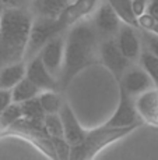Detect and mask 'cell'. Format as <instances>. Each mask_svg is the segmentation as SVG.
<instances>
[{"label":"cell","instance_id":"1","mask_svg":"<svg viewBox=\"0 0 158 160\" xmlns=\"http://www.w3.org/2000/svg\"><path fill=\"white\" fill-rule=\"evenodd\" d=\"M64 61L60 78V89L64 91L80 71L101 63L102 38L92 24L91 17H84L64 31Z\"/></svg>","mask_w":158,"mask_h":160},{"label":"cell","instance_id":"2","mask_svg":"<svg viewBox=\"0 0 158 160\" xmlns=\"http://www.w3.org/2000/svg\"><path fill=\"white\" fill-rule=\"evenodd\" d=\"M34 14L30 8L10 6L0 15V68L25 57Z\"/></svg>","mask_w":158,"mask_h":160},{"label":"cell","instance_id":"3","mask_svg":"<svg viewBox=\"0 0 158 160\" xmlns=\"http://www.w3.org/2000/svg\"><path fill=\"white\" fill-rule=\"evenodd\" d=\"M140 127V124L129 125V127H112L104 124L100 128L87 131L85 138L80 143L72 146L70 160H87L92 159L104 146L115 142L130 134L133 130Z\"/></svg>","mask_w":158,"mask_h":160},{"label":"cell","instance_id":"4","mask_svg":"<svg viewBox=\"0 0 158 160\" xmlns=\"http://www.w3.org/2000/svg\"><path fill=\"white\" fill-rule=\"evenodd\" d=\"M0 135H18L25 138L31 143H34L38 149H41L45 155H48L51 159H57L56 150H55L53 142L51 135L48 134L43 121H34L28 118H20L13 125L0 132Z\"/></svg>","mask_w":158,"mask_h":160},{"label":"cell","instance_id":"5","mask_svg":"<svg viewBox=\"0 0 158 160\" xmlns=\"http://www.w3.org/2000/svg\"><path fill=\"white\" fill-rule=\"evenodd\" d=\"M64 32V28L60 25L59 20H53V18H46V17H34L32 28H31L30 33V41L28 46H27L25 57L24 60L28 61L39 52L42 48L51 41L53 36L59 35V33Z\"/></svg>","mask_w":158,"mask_h":160},{"label":"cell","instance_id":"6","mask_svg":"<svg viewBox=\"0 0 158 160\" xmlns=\"http://www.w3.org/2000/svg\"><path fill=\"white\" fill-rule=\"evenodd\" d=\"M101 63L119 81L122 78L123 72L132 64V61L119 49V45L116 42V36H112V38L102 39L101 42Z\"/></svg>","mask_w":158,"mask_h":160},{"label":"cell","instance_id":"7","mask_svg":"<svg viewBox=\"0 0 158 160\" xmlns=\"http://www.w3.org/2000/svg\"><path fill=\"white\" fill-rule=\"evenodd\" d=\"M91 20L102 39L116 36L122 25V20L106 0H100L98 6L91 14Z\"/></svg>","mask_w":158,"mask_h":160},{"label":"cell","instance_id":"8","mask_svg":"<svg viewBox=\"0 0 158 160\" xmlns=\"http://www.w3.org/2000/svg\"><path fill=\"white\" fill-rule=\"evenodd\" d=\"M119 88L126 91L130 96L136 98L148 89L155 88V85H154L151 77L140 64L132 63L129 68L123 72L122 78L119 79Z\"/></svg>","mask_w":158,"mask_h":160},{"label":"cell","instance_id":"9","mask_svg":"<svg viewBox=\"0 0 158 160\" xmlns=\"http://www.w3.org/2000/svg\"><path fill=\"white\" fill-rule=\"evenodd\" d=\"M134 104V98L130 96L126 91L119 88V103L113 116L106 121V125L112 127H129L134 124H143Z\"/></svg>","mask_w":158,"mask_h":160},{"label":"cell","instance_id":"10","mask_svg":"<svg viewBox=\"0 0 158 160\" xmlns=\"http://www.w3.org/2000/svg\"><path fill=\"white\" fill-rule=\"evenodd\" d=\"M64 43H66V35L64 32L53 36L39 52L43 64L55 77L60 78L62 70H63L64 61Z\"/></svg>","mask_w":158,"mask_h":160},{"label":"cell","instance_id":"11","mask_svg":"<svg viewBox=\"0 0 158 160\" xmlns=\"http://www.w3.org/2000/svg\"><path fill=\"white\" fill-rule=\"evenodd\" d=\"M25 77L32 84H35L36 87L41 89V92L43 91L60 92L62 91L59 79L46 68V66L43 64L39 54H36L35 57H32L31 60L27 61V75Z\"/></svg>","mask_w":158,"mask_h":160},{"label":"cell","instance_id":"12","mask_svg":"<svg viewBox=\"0 0 158 160\" xmlns=\"http://www.w3.org/2000/svg\"><path fill=\"white\" fill-rule=\"evenodd\" d=\"M116 42L122 53L132 63L139 61V57H140L141 50H143V42H141V36L140 32L137 31V27L122 22L116 33Z\"/></svg>","mask_w":158,"mask_h":160},{"label":"cell","instance_id":"13","mask_svg":"<svg viewBox=\"0 0 158 160\" xmlns=\"http://www.w3.org/2000/svg\"><path fill=\"white\" fill-rule=\"evenodd\" d=\"M140 118L151 125H158V88H151L134 98Z\"/></svg>","mask_w":158,"mask_h":160},{"label":"cell","instance_id":"14","mask_svg":"<svg viewBox=\"0 0 158 160\" xmlns=\"http://www.w3.org/2000/svg\"><path fill=\"white\" fill-rule=\"evenodd\" d=\"M98 3H100V0H74L73 3H70V6H67V8L57 18L59 22L66 31L69 27H72L73 24H76L81 18L92 14V11L98 6Z\"/></svg>","mask_w":158,"mask_h":160},{"label":"cell","instance_id":"15","mask_svg":"<svg viewBox=\"0 0 158 160\" xmlns=\"http://www.w3.org/2000/svg\"><path fill=\"white\" fill-rule=\"evenodd\" d=\"M59 114H60L62 122H63L64 138L69 141V143L72 146L80 143L85 138L87 131L80 125V122L77 121L76 114H74L72 106H70L67 102H64L63 106H62V109H60V112H59Z\"/></svg>","mask_w":158,"mask_h":160},{"label":"cell","instance_id":"16","mask_svg":"<svg viewBox=\"0 0 158 160\" xmlns=\"http://www.w3.org/2000/svg\"><path fill=\"white\" fill-rule=\"evenodd\" d=\"M73 2L74 0H31L28 8L34 17H46L56 20Z\"/></svg>","mask_w":158,"mask_h":160},{"label":"cell","instance_id":"17","mask_svg":"<svg viewBox=\"0 0 158 160\" xmlns=\"http://www.w3.org/2000/svg\"><path fill=\"white\" fill-rule=\"evenodd\" d=\"M27 75V61H17L0 68V89H13Z\"/></svg>","mask_w":158,"mask_h":160},{"label":"cell","instance_id":"18","mask_svg":"<svg viewBox=\"0 0 158 160\" xmlns=\"http://www.w3.org/2000/svg\"><path fill=\"white\" fill-rule=\"evenodd\" d=\"M39 93H41V89L36 87L35 84H32L27 77L21 79V81L11 89L13 102H15V103H23V102H25V100L38 96Z\"/></svg>","mask_w":158,"mask_h":160},{"label":"cell","instance_id":"19","mask_svg":"<svg viewBox=\"0 0 158 160\" xmlns=\"http://www.w3.org/2000/svg\"><path fill=\"white\" fill-rule=\"evenodd\" d=\"M106 2L113 7V10L119 15L122 22L130 24V25H133V27H137V15L134 14V10H133L132 0H106Z\"/></svg>","mask_w":158,"mask_h":160},{"label":"cell","instance_id":"20","mask_svg":"<svg viewBox=\"0 0 158 160\" xmlns=\"http://www.w3.org/2000/svg\"><path fill=\"white\" fill-rule=\"evenodd\" d=\"M21 110H23L24 118L34 120V121H43V118L46 116L45 110H43L41 104V100H39V95L21 103Z\"/></svg>","mask_w":158,"mask_h":160},{"label":"cell","instance_id":"21","mask_svg":"<svg viewBox=\"0 0 158 160\" xmlns=\"http://www.w3.org/2000/svg\"><path fill=\"white\" fill-rule=\"evenodd\" d=\"M39 100H41V104L46 114L59 113L64 103L59 91H43L39 93Z\"/></svg>","mask_w":158,"mask_h":160},{"label":"cell","instance_id":"22","mask_svg":"<svg viewBox=\"0 0 158 160\" xmlns=\"http://www.w3.org/2000/svg\"><path fill=\"white\" fill-rule=\"evenodd\" d=\"M23 118V110H21V103L13 102L8 104L2 113H0V132L7 130L10 125H13L15 121Z\"/></svg>","mask_w":158,"mask_h":160},{"label":"cell","instance_id":"23","mask_svg":"<svg viewBox=\"0 0 158 160\" xmlns=\"http://www.w3.org/2000/svg\"><path fill=\"white\" fill-rule=\"evenodd\" d=\"M139 64L147 71V74L153 79L155 88H158V57L151 52L143 49L140 57H139Z\"/></svg>","mask_w":158,"mask_h":160},{"label":"cell","instance_id":"24","mask_svg":"<svg viewBox=\"0 0 158 160\" xmlns=\"http://www.w3.org/2000/svg\"><path fill=\"white\" fill-rule=\"evenodd\" d=\"M43 125H45L48 134L51 135V138L64 137L63 122H62V118H60V114H59V113L46 114L45 118H43Z\"/></svg>","mask_w":158,"mask_h":160},{"label":"cell","instance_id":"25","mask_svg":"<svg viewBox=\"0 0 158 160\" xmlns=\"http://www.w3.org/2000/svg\"><path fill=\"white\" fill-rule=\"evenodd\" d=\"M55 150H56L57 159L60 160H69L70 159V153H72V145L69 143V141L64 137H59V138H52Z\"/></svg>","mask_w":158,"mask_h":160},{"label":"cell","instance_id":"26","mask_svg":"<svg viewBox=\"0 0 158 160\" xmlns=\"http://www.w3.org/2000/svg\"><path fill=\"white\" fill-rule=\"evenodd\" d=\"M141 42H143V49L151 52L158 57V35L154 33L153 31H143L140 32Z\"/></svg>","mask_w":158,"mask_h":160},{"label":"cell","instance_id":"27","mask_svg":"<svg viewBox=\"0 0 158 160\" xmlns=\"http://www.w3.org/2000/svg\"><path fill=\"white\" fill-rule=\"evenodd\" d=\"M155 18L153 17V15H150L145 11L144 14H141V15H139L137 17V27L140 29H143V31H151L153 29V27L155 25Z\"/></svg>","mask_w":158,"mask_h":160},{"label":"cell","instance_id":"28","mask_svg":"<svg viewBox=\"0 0 158 160\" xmlns=\"http://www.w3.org/2000/svg\"><path fill=\"white\" fill-rule=\"evenodd\" d=\"M11 103H13L11 89H0V113Z\"/></svg>","mask_w":158,"mask_h":160},{"label":"cell","instance_id":"29","mask_svg":"<svg viewBox=\"0 0 158 160\" xmlns=\"http://www.w3.org/2000/svg\"><path fill=\"white\" fill-rule=\"evenodd\" d=\"M132 2H133V10H134V14L137 17L147 11L148 0H132Z\"/></svg>","mask_w":158,"mask_h":160},{"label":"cell","instance_id":"30","mask_svg":"<svg viewBox=\"0 0 158 160\" xmlns=\"http://www.w3.org/2000/svg\"><path fill=\"white\" fill-rule=\"evenodd\" d=\"M147 13L150 15H153L155 18V21H158V0H148Z\"/></svg>","mask_w":158,"mask_h":160},{"label":"cell","instance_id":"31","mask_svg":"<svg viewBox=\"0 0 158 160\" xmlns=\"http://www.w3.org/2000/svg\"><path fill=\"white\" fill-rule=\"evenodd\" d=\"M6 7H7V6H6L4 0H0V15H2V14H3V11L6 10Z\"/></svg>","mask_w":158,"mask_h":160},{"label":"cell","instance_id":"32","mask_svg":"<svg viewBox=\"0 0 158 160\" xmlns=\"http://www.w3.org/2000/svg\"><path fill=\"white\" fill-rule=\"evenodd\" d=\"M4 3H6V6H17V0H4Z\"/></svg>","mask_w":158,"mask_h":160},{"label":"cell","instance_id":"33","mask_svg":"<svg viewBox=\"0 0 158 160\" xmlns=\"http://www.w3.org/2000/svg\"><path fill=\"white\" fill-rule=\"evenodd\" d=\"M151 31H153V32H154V33H157V35H158V21H157V22H155V25H154V27H153V29H151Z\"/></svg>","mask_w":158,"mask_h":160}]
</instances>
